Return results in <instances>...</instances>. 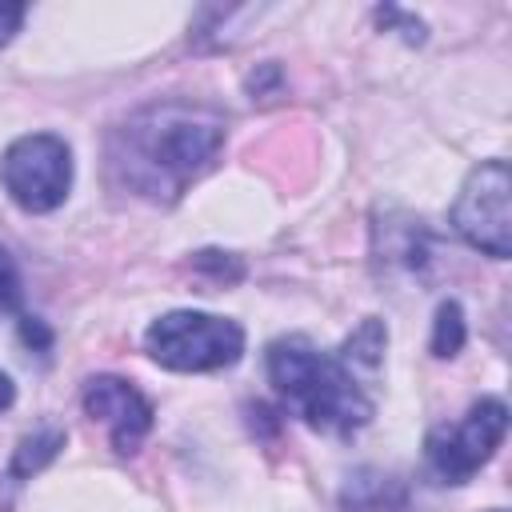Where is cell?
I'll return each mask as SVG.
<instances>
[{"label": "cell", "instance_id": "1", "mask_svg": "<svg viewBox=\"0 0 512 512\" xmlns=\"http://www.w3.org/2000/svg\"><path fill=\"white\" fill-rule=\"evenodd\" d=\"M224 116L200 100H152L136 108L112 136L108 160L116 180L152 204H172L200 180L220 144H224Z\"/></svg>", "mask_w": 512, "mask_h": 512}, {"label": "cell", "instance_id": "2", "mask_svg": "<svg viewBox=\"0 0 512 512\" xmlns=\"http://www.w3.org/2000/svg\"><path fill=\"white\" fill-rule=\"evenodd\" d=\"M268 380L296 420L324 436H352L372 420V396L360 376L304 336L276 340L268 348Z\"/></svg>", "mask_w": 512, "mask_h": 512}, {"label": "cell", "instance_id": "3", "mask_svg": "<svg viewBox=\"0 0 512 512\" xmlns=\"http://www.w3.org/2000/svg\"><path fill=\"white\" fill-rule=\"evenodd\" d=\"M144 352L172 372H216L232 368L244 352V328L216 312L176 308L148 324Z\"/></svg>", "mask_w": 512, "mask_h": 512}, {"label": "cell", "instance_id": "4", "mask_svg": "<svg viewBox=\"0 0 512 512\" xmlns=\"http://www.w3.org/2000/svg\"><path fill=\"white\" fill-rule=\"evenodd\" d=\"M452 228L456 236L492 256V260H508L512 252V172L508 160H484L476 164L464 184L460 196L452 204Z\"/></svg>", "mask_w": 512, "mask_h": 512}, {"label": "cell", "instance_id": "5", "mask_svg": "<svg viewBox=\"0 0 512 512\" xmlns=\"http://www.w3.org/2000/svg\"><path fill=\"white\" fill-rule=\"evenodd\" d=\"M4 192L24 212H52L72 192V148L56 132H28L4 148Z\"/></svg>", "mask_w": 512, "mask_h": 512}, {"label": "cell", "instance_id": "6", "mask_svg": "<svg viewBox=\"0 0 512 512\" xmlns=\"http://www.w3.org/2000/svg\"><path fill=\"white\" fill-rule=\"evenodd\" d=\"M508 432V408L496 396L476 400L456 424H440L428 432V468L444 484H468L500 448Z\"/></svg>", "mask_w": 512, "mask_h": 512}, {"label": "cell", "instance_id": "7", "mask_svg": "<svg viewBox=\"0 0 512 512\" xmlns=\"http://www.w3.org/2000/svg\"><path fill=\"white\" fill-rule=\"evenodd\" d=\"M80 400L84 412L108 428V440L120 456L140 452V444L152 432V404L136 384H128L124 376H92Z\"/></svg>", "mask_w": 512, "mask_h": 512}, {"label": "cell", "instance_id": "8", "mask_svg": "<svg viewBox=\"0 0 512 512\" xmlns=\"http://www.w3.org/2000/svg\"><path fill=\"white\" fill-rule=\"evenodd\" d=\"M340 504H344L348 512H392V508L404 504V488H400L392 476L364 468V472L348 476V484H344V492H340Z\"/></svg>", "mask_w": 512, "mask_h": 512}, {"label": "cell", "instance_id": "9", "mask_svg": "<svg viewBox=\"0 0 512 512\" xmlns=\"http://www.w3.org/2000/svg\"><path fill=\"white\" fill-rule=\"evenodd\" d=\"M384 344H388V332L380 328V320H364L360 324V332L356 336H348V344H344V352H340V360L356 372V368H364L368 376L372 372H380V360H384Z\"/></svg>", "mask_w": 512, "mask_h": 512}, {"label": "cell", "instance_id": "10", "mask_svg": "<svg viewBox=\"0 0 512 512\" xmlns=\"http://www.w3.org/2000/svg\"><path fill=\"white\" fill-rule=\"evenodd\" d=\"M460 348H464V312L456 300H444L432 324V352L444 360V356H456Z\"/></svg>", "mask_w": 512, "mask_h": 512}, {"label": "cell", "instance_id": "11", "mask_svg": "<svg viewBox=\"0 0 512 512\" xmlns=\"http://www.w3.org/2000/svg\"><path fill=\"white\" fill-rule=\"evenodd\" d=\"M16 304H20V276H16L12 256L0 248V312H8Z\"/></svg>", "mask_w": 512, "mask_h": 512}, {"label": "cell", "instance_id": "12", "mask_svg": "<svg viewBox=\"0 0 512 512\" xmlns=\"http://www.w3.org/2000/svg\"><path fill=\"white\" fill-rule=\"evenodd\" d=\"M24 24V4H0V48L20 32Z\"/></svg>", "mask_w": 512, "mask_h": 512}, {"label": "cell", "instance_id": "13", "mask_svg": "<svg viewBox=\"0 0 512 512\" xmlns=\"http://www.w3.org/2000/svg\"><path fill=\"white\" fill-rule=\"evenodd\" d=\"M12 400H16V384H12V376L0 368V412L12 408Z\"/></svg>", "mask_w": 512, "mask_h": 512}, {"label": "cell", "instance_id": "14", "mask_svg": "<svg viewBox=\"0 0 512 512\" xmlns=\"http://www.w3.org/2000/svg\"><path fill=\"white\" fill-rule=\"evenodd\" d=\"M492 512H504V508H492Z\"/></svg>", "mask_w": 512, "mask_h": 512}]
</instances>
